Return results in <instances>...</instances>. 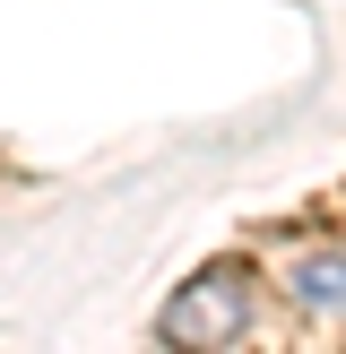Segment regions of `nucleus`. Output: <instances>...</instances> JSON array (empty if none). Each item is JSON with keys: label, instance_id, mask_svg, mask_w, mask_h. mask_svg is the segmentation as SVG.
I'll list each match as a JSON object with an SVG mask.
<instances>
[{"label": "nucleus", "instance_id": "obj_1", "mask_svg": "<svg viewBox=\"0 0 346 354\" xmlns=\"http://www.w3.org/2000/svg\"><path fill=\"white\" fill-rule=\"evenodd\" d=\"M156 337L165 346H242L251 337V268H199L165 311H156Z\"/></svg>", "mask_w": 346, "mask_h": 354}, {"label": "nucleus", "instance_id": "obj_2", "mask_svg": "<svg viewBox=\"0 0 346 354\" xmlns=\"http://www.w3.org/2000/svg\"><path fill=\"white\" fill-rule=\"evenodd\" d=\"M286 303L303 311V320L346 328V251H294L286 259Z\"/></svg>", "mask_w": 346, "mask_h": 354}]
</instances>
